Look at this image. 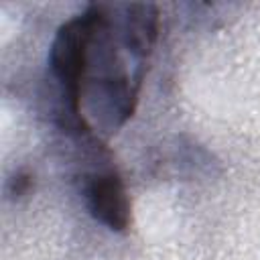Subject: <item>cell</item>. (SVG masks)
<instances>
[{
    "instance_id": "3",
    "label": "cell",
    "mask_w": 260,
    "mask_h": 260,
    "mask_svg": "<svg viewBox=\"0 0 260 260\" xmlns=\"http://www.w3.org/2000/svg\"><path fill=\"white\" fill-rule=\"evenodd\" d=\"M30 187H32V177L24 171H18L8 179L6 193L10 195V199H20L22 195H26L30 191Z\"/></svg>"
},
{
    "instance_id": "1",
    "label": "cell",
    "mask_w": 260,
    "mask_h": 260,
    "mask_svg": "<svg viewBox=\"0 0 260 260\" xmlns=\"http://www.w3.org/2000/svg\"><path fill=\"white\" fill-rule=\"evenodd\" d=\"M85 205L95 221L112 232H126L130 228V199L118 173H93L83 185Z\"/></svg>"
},
{
    "instance_id": "2",
    "label": "cell",
    "mask_w": 260,
    "mask_h": 260,
    "mask_svg": "<svg viewBox=\"0 0 260 260\" xmlns=\"http://www.w3.org/2000/svg\"><path fill=\"white\" fill-rule=\"evenodd\" d=\"M118 12L120 16H112L108 6V14L120 43L132 55V59L144 63L156 43L158 8L150 2H140V4H120Z\"/></svg>"
}]
</instances>
